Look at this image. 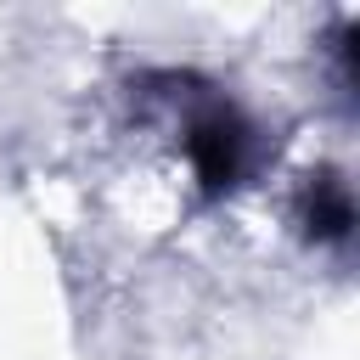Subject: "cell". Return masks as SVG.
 Returning a JSON list of instances; mask_svg holds the SVG:
<instances>
[{
	"label": "cell",
	"instance_id": "obj_1",
	"mask_svg": "<svg viewBox=\"0 0 360 360\" xmlns=\"http://www.w3.org/2000/svg\"><path fill=\"white\" fill-rule=\"evenodd\" d=\"M180 141H186V163H191V180H197L202 197H231L242 186V174L253 169V124L219 90L186 96Z\"/></svg>",
	"mask_w": 360,
	"mask_h": 360
},
{
	"label": "cell",
	"instance_id": "obj_2",
	"mask_svg": "<svg viewBox=\"0 0 360 360\" xmlns=\"http://www.w3.org/2000/svg\"><path fill=\"white\" fill-rule=\"evenodd\" d=\"M304 231L315 242H332L343 248L354 236V197H349V180L338 174H309L304 186Z\"/></svg>",
	"mask_w": 360,
	"mask_h": 360
}]
</instances>
